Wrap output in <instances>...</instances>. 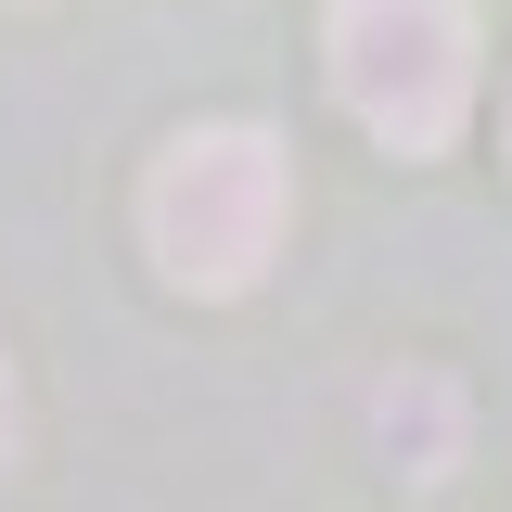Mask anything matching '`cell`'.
Here are the masks:
<instances>
[{
	"label": "cell",
	"instance_id": "cell-1",
	"mask_svg": "<svg viewBox=\"0 0 512 512\" xmlns=\"http://www.w3.org/2000/svg\"><path fill=\"white\" fill-rule=\"evenodd\" d=\"M282 218H295V154L269 128H192L154 154V192H141V231L192 295H244L282 244Z\"/></svg>",
	"mask_w": 512,
	"mask_h": 512
},
{
	"label": "cell",
	"instance_id": "cell-2",
	"mask_svg": "<svg viewBox=\"0 0 512 512\" xmlns=\"http://www.w3.org/2000/svg\"><path fill=\"white\" fill-rule=\"evenodd\" d=\"M333 90L384 154H448L474 116V0H333Z\"/></svg>",
	"mask_w": 512,
	"mask_h": 512
},
{
	"label": "cell",
	"instance_id": "cell-3",
	"mask_svg": "<svg viewBox=\"0 0 512 512\" xmlns=\"http://www.w3.org/2000/svg\"><path fill=\"white\" fill-rule=\"evenodd\" d=\"M384 436H410V474H448V397L436 384H384Z\"/></svg>",
	"mask_w": 512,
	"mask_h": 512
},
{
	"label": "cell",
	"instance_id": "cell-4",
	"mask_svg": "<svg viewBox=\"0 0 512 512\" xmlns=\"http://www.w3.org/2000/svg\"><path fill=\"white\" fill-rule=\"evenodd\" d=\"M13 423H26V410H13V359H0V448H13Z\"/></svg>",
	"mask_w": 512,
	"mask_h": 512
}]
</instances>
